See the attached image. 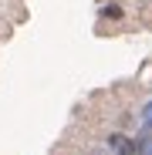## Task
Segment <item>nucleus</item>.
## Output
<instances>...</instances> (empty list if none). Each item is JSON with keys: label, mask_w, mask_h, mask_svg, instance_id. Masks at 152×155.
<instances>
[{"label": "nucleus", "mask_w": 152, "mask_h": 155, "mask_svg": "<svg viewBox=\"0 0 152 155\" xmlns=\"http://www.w3.org/2000/svg\"><path fill=\"white\" fill-rule=\"evenodd\" d=\"M105 145H108V152H115V155H139V142H135L132 135H125V132H108Z\"/></svg>", "instance_id": "1"}, {"label": "nucleus", "mask_w": 152, "mask_h": 155, "mask_svg": "<svg viewBox=\"0 0 152 155\" xmlns=\"http://www.w3.org/2000/svg\"><path fill=\"white\" fill-rule=\"evenodd\" d=\"M139 132H152V98L139 108Z\"/></svg>", "instance_id": "3"}, {"label": "nucleus", "mask_w": 152, "mask_h": 155, "mask_svg": "<svg viewBox=\"0 0 152 155\" xmlns=\"http://www.w3.org/2000/svg\"><path fill=\"white\" fill-rule=\"evenodd\" d=\"M98 17L101 20H125V7L115 4V0H112V4H101L98 7Z\"/></svg>", "instance_id": "2"}]
</instances>
